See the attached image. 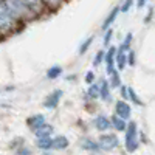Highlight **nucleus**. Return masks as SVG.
<instances>
[{"instance_id": "nucleus-4", "label": "nucleus", "mask_w": 155, "mask_h": 155, "mask_svg": "<svg viewBox=\"0 0 155 155\" xmlns=\"http://www.w3.org/2000/svg\"><path fill=\"white\" fill-rule=\"evenodd\" d=\"M98 144H99V149L101 150L110 152V150L118 147L120 140H118V137H116L115 134H106V132H102V135L98 140Z\"/></svg>"}, {"instance_id": "nucleus-5", "label": "nucleus", "mask_w": 155, "mask_h": 155, "mask_svg": "<svg viewBox=\"0 0 155 155\" xmlns=\"http://www.w3.org/2000/svg\"><path fill=\"white\" fill-rule=\"evenodd\" d=\"M115 56H116V48H115V47H110L109 51H106V54H104V62H106V71H107V76L116 70V65H115Z\"/></svg>"}, {"instance_id": "nucleus-33", "label": "nucleus", "mask_w": 155, "mask_h": 155, "mask_svg": "<svg viewBox=\"0 0 155 155\" xmlns=\"http://www.w3.org/2000/svg\"><path fill=\"white\" fill-rule=\"evenodd\" d=\"M17 153H19V155H31V150L23 147V149H19V152H17Z\"/></svg>"}, {"instance_id": "nucleus-30", "label": "nucleus", "mask_w": 155, "mask_h": 155, "mask_svg": "<svg viewBox=\"0 0 155 155\" xmlns=\"http://www.w3.org/2000/svg\"><path fill=\"white\" fill-rule=\"evenodd\" d=\"M120 92H121V95H123V99H129V87H126L124 84H121L120 85Z\"/></svg>"}, {"instance_id": "nucleus-3", "label": "nucleus", "mask_w": 155, "mask_h": 155, "mask_svg": "<svg viewBox=\"0 0 155 155\" xmlns=\"http://www.w3.org/2000/svg\"><path fill=\"white\" fill-rule=\"evenodd\" d=\"M16 19L12 17V14L9 12L8 6L5 5L3 0H0V31L2 33H6V31H11L12 28L16 27Z\"/></svg>"}, {"instance_id": "nucleus-14", "label": "nucleus", "mask_w": 155, "mask_h": 155, "mask_svg": "<svg viewBox=\"0 0 155 155\" xmlns=\"http://www.w3.org/2000/svg\"><path fill=\"white\" fill-rule=\"evenodd\" d=\"M33 132H34V135L37 138H41V137H50V135H53L54 129H53V126H51V124L45 123V124H42L41 127H37L36 130H33Z\"/></svg>"}, {"instance_id": "nucleus-16", "label": "nucleus", "mask_w": 155, "mask_h": 155, "mask_svg": "<svg viewBox=\"0 0 155 155\" xmlns=\"http://www.w3.org/2000/svg\"><path fill=\"white\" fill-rule=\"evenodd\" d=\"M23 2L27 3V6L34 12V14H41V12L44 11V8H45L42 0H23Z\"/></svg>"}, {"instance_id": "nucleus-12", "label": "nucleus", "mask_w": 155, "mask_h": 155, "mask_svg": "<svg viewBox=\"0 0 155 155\" xmlns=\"http://www.w3.org/2000/svg\"><path fill=\"white\" fill-rule=\"evenodd\" d=\"M101 92H99V98L102 101H106V102H110L112 101V92H110V84L109 81H101Z\"/></svg>"}, {"instance_id": "nucleus-1", "label": "nucleus", "mask_w": 155, "mask_h": 155, "mask_svg": "<svg viewBox=\"0 0 155 155\" xmlns=\"http://www.w3.org/2000/svg\"><path fill=\"white\" fill-rule=\"evenodd\" d=\"M3 2L16 20H25V19L34 17V12L27 6L23 0H3Z\"/></svg>"}, {"instance_id": "nucleus-27", "label": "nucleus", "mask_w": 155, "mask_h": 155, "mask_svg": "<svg viewBox=\"0 0 155 155\" xmlns=\"http://www.w3.org/2000/svg\"><path fill=\"white\" fill-rule=\"evenodd\" d=\"M132 6H134V0H124L123 5L120 6V11L126 14V12H129V9H130Z\"/></svg>"}, {"instance_id": "nucleus-10", "label": "nucleus", "mask_w": 155, "mask_h": 155, "mask_svg": "<svg viewBox=\"0 0 155 155\" xmlns=\"http://www.w3.org/2000/svg\"><path fill=\"white\" fill-rule=\"evenodd\" d=\"M115 65L118 71H123L127 67V53L126 51H120L116 48V56H115Z\"/></svg>"}, {"instance_id": "nucleus-17", "label": "nucleus", "mask_w": 155, "mask_h": 155, "mask_svg": "<svg viewBox=\"0 0 155 155\" xmlns=\"http://www.w3.org/2000/svg\"><path fill=\"white\" fill-rule=\"evenodd\" d=\"M36 144L41 150H50V149H53V138H51V135L50 137H41V138H37Z\"/></svg>"}, {"instance_id": "nucleus-26", "label": "nucleus", "mask_w": 155, "mask_h": 155, "mask_svg": "<svg viewBox=\"0 0 155 155\" xmlns=\"http://www.w3.org/2000/svg\"><path fill=\"white\" fill-rule=\"evenodd\" d=\"M104 54H106V51H102V50H99L98 53H96V56L93 59V65L95 67H98V65H101V64H102V61H104Z\"/></svg>"}, {"instance_id": "nucleus-24", "label": "nucleus", "mask_w": 155, "mask_h": 155, "mask_svg": "<svg viewBox=\"0 0 155 155\" xmlns=\"http://www.w3.org/2000/svg\"><path fill=\"white\" fill-rule=\"evenodd\" d=\"M129 99H132L134 104H137V106H143V102H141V99H140L138 95L135 93V90L130 88V87H129Z\"/></svg>"}, {"instance_id": "nucleus-8", "label": "nucleus", "mask_w": 155, "mask_h": 155, "mask_svg": "<svg viewBox=\"0 0 155 155\" xmlns=\"http://www.w3.org/2000/svg\"><path fill=\"white\" fill-rule=\"evenodd\" d=\"M115 113L127 121L129 118H130V115H132V109H130V106H129L127 102H126V99H121V101L116 102V106H115Z\"/></svg>"}, {"instance_id": "nucleus-6", "label": "nucleus", "mask_w": 155, "mask_h": 155, "mask_svg": "<svg viewBox=\"0 0 155 155\" xmlns=\"http://www.w3.org/2000/svg\"><path fill=\"white\" fill-rule=\"evenodd\" d=\"M62 95H64L62 90H54V92H51L45 98V101H44V107H47V109H56L59 106V101H61Z\"/></svg>"}, {"instance_id": "nucleus-28", "label": "nucleus", "mask_w": 155, "mask_h": 155, "mask_svg": "<svg viewBox=\"0 0 155 155\" xmlns=\"http://www.w3.org/2000/svg\"><path fill=\"white\" fill-rule=\"evenodd\" d=\"M127 65H130V67L135 65V51L132 48L129 50V53H127Z\"/></svg>"}, {"instance_id": "nucleus-21", "label": "nucleus", "mask_w": 155, "mask_h": 155, "mask_svg": "<svg viewBox=\"0 0 155 155\" xmlns=\"http://www.w3.org/2000/svg\"><path fill=\"white\" fill-rule=\"evenodd\" d=\"M61 74H62V67H59V65L50 67L48 71H47V78H48V79H56V78H59Z\"/></svg>"}, {"instance_id": "nucleus-7", "label": "nucleus", "mask_w": 155, "mask_h": 155, "mask_svg": "<svg viewBox=\"0 0 155 155\" xmlns=\"http://www.w3.org/2000/svg\"><path fill=\"white\" fill-rule=\"evenodd\" d=\"M93 126L96 130L99 132H107L109 129L112 127V123H110V118L106 115H96L95 120H93Z\"/></svg>"}, {"instance_id": "nucleus-25", "label": "nucleus", "mask_w": 155, "mask_h": 155, "mask_svg": "<svg viewBox=\"0 0 155 155\" xmlns=\"http://www.w3.org/2000/svg\"><path fill=\"white\" fill-rule=\"evenodd\" d=\"M92 42H93V37H87V39H85V42H82L81 47H79V54H84L85 51L88 50V47L92 45Z\"/></svg>"}, {"instance_id": "nucleus-23", "label": "nucleus", "mask_w": 155, "mask_h": 155, "mask_svg": "<svg viewBox=\"0 0 155 155\" xmlns=\"http://www.w3.org/2000/svg\"><path fill=\"white\" fill-rule=\"evenodd\" d=\"M42 2H44L45 8H50V9H56V8H59V6L62 5V2H64V0H42Z\"/></svg>"}, {"instance_id": "nucleus-19", "label": "nucleus", "mask_w": 155, "mask_h": 155, "mask_svg": "<svg viewBox=\"0 0 155 155\" xmlns=\"http://www.w3.org/2000/svg\"><path fill=\"white\" fill-rule=\"evenodd\" d=\"M109 84H110L112 88H120L121 79H120V76H118V70H115L113 73L109 74Z\"/></svg>"}, {"instance_id": "nucleus-20", "label": "nucleus", "mask_w": 155, "mask_h": 155, "mask_svg": "<svg viewBox=\"0 0 155 155\" xmlns=\"http://www.w3.org/2000/svg\"><path fill=\"white\" fill-rule=\"evenodd\" d=\"M99 92H101V85L96 84V82H92V84H90V87H88V90H87V95L90 98L96 99V98H99Z\"/></svg>"}, {"instance_id": "nucleus-18", "label": "nucleus", "mask_w": 155, "mask_h": 155, "mask_svg": "<svg viewBox=\"0 0 155 155\" xmlns=\"http://www.w3.org/2000/svg\"><path fill=\"white\" fill-rule=\"evenodd\" d=\"M68 147V138L64 137V135H59L56 138H53V149L54 150H64Z\"/></svg>"}, {"instance_id": "nucleus-11", "label": "nucleus", "mask_w": 155, "mask_h": 155, "mask_svg": "<svg viewBox=\"0 0 155 155\" xmlns=\"http://www.w3.org/2000/svg\"><path fill=\"white\" fill-rule=\"evenodd\" d=\"M110 123H112V127L115 129V130H118V132H124V130H126V127H127L126 120L121 118V116H118L116 113L110 116Z\"/></svg>"}, {"instance_id": "nucleus-31", "label": "nucleus", "mask_w": 155, "mask_h": 155, "mask_svg": "<svg viewBox=\"0 0 155 155\" xmlns=\"http://www.w3.org/2000/svg\"><path fill=\"white\" fill-rule=\"evenodd\" d=\"M85 82H87V84L95 82V74H93V71H87V74H85Z\"/></svg>"}, {"instance_id": "nucleus-32", "label": "nucleus", "mask_w": 155, "mask_h": 155, "mask_svg": "<svg viewBox=\"0 0 155 155\" xmlns=\"http://www.w3.org/2000/svg\"><path fill=\"white\" fill-rule=\"evenodd\" d=\"M146 3H147V0H137V8H138V9L144 8V6H146Z\"/></svg>"}, {"instance_id": "nucleus-13", "label": "nucleus", "mask_w": 155, "mask_h": 155, "mask_svg": "<svg viewBox=\"0 0 155 155\" xmlns=\"http://www.w3.org/2000/svg\"><path fill=\"white\" fill-rule=\"evenodd\" d=\"M118 12H120V6H115L110 12H109V16L104 19V22H102V30H109L112 27V23L116 20V17H118Z\"/></svg>"}, {"instance_id": "nucleus-9", "label": "nucleus", "mask_w": 155, "mask_h": 155, "mask_svg": "<svg viewBox=\"0 0 155 155\" xmlns=\"http://www.w3.org/2000/svg\"><path fill=\"white\" fill-rule=\"evenodd\" d=\"M45 123H47V120H45V116H44L42 113H36V115L30 116V118L27 120V124L30 126L31 130H36L37 127H41V126L45 124Z\"/></svg>"}, {"instance_id": "nucleus-2", "label": "nucleus", "mask_w": 155, "mask_h": 155, "mask_svg": "<svg viewBox=\"0 0 155 155\" xmlns=\"http://www.w3.org/2000/svg\"><path fill=\"white\" fill-rule=\"evenodd\" d=\"M126 138H124V146H126V150L127 152H135L138 149V127H137V123H127V127H126Z\"/></svg>"}, {"instance_id": "nucleus-15", "label": "nucleus", "mask_w": 155, "mask_h": 155, "mask_svg": "<svg viewBox=\"0 0 155 155\" xmlns=\"http://www.w3.org/2000/svg\"><path fill=\"white\" fill-rule=\"evenodd\" d=\"M81 147H82L84 150H90V152L101 150L98 141H95V140H92V138H82V140H81Z\"/></svg>"}, {"instance_id": "nucleus-29", "label": "nucleus", "mask_w": 155, "mask_h": 155, "mask_svg": "<svg viewBox=\"0 0 155 155\" xmlns=\"http://www.w3.org/2000/svg\"><path fill=\"white\" fill-rule=\"evenodd\" d=\"M112 36H113V31L109 28V30H106V34H104V41H102V44H104L106 47L109 45V42L112 41Z\"/></svg>"}, {"instance_id": "nucleus-22", "label": "nucleus", "mask_w": 155, "mask_h": 155, "mask_svg": "<svg viewBox=\"0 0 155 155\" xmlns=\"http://www.w3.org/2000/svg\"><path fill=\"white\" fill-rule=\"evenodd\" d=\"M132 37H134V34L132 33H127L126 34V37L123 39V42H121V45H120V51H129L130 50V44H132Z\"/></svg>"}, {"instance_id": "nucleus-34", "label": "nucleus", "mask_w": 155, "mask_h": 155, "mask_svg": "<svg viewBox=\"0 0 155 155\" xmlns=\"http://www.w3.org/2000/svg\"><path fill=\"white\" fill-rule=\"evenodd\" d=\"M90 155H104V153H101V150H96V152H92Z\"/></svg>"}]
</instances>
